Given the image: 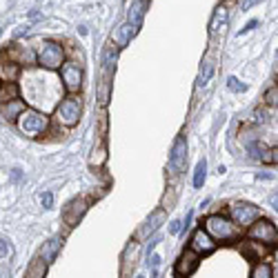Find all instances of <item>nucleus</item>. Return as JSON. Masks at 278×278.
I'll list each match as a JSON object with an SVG mask.
<instances>
[{
	"label": "nucleus",
	"instance_id": "f257e3e1",
	"mask_svg": "<svg viewBox=\"0 0 278 278\" xmlns=\"http://www.w3.org/2000/svg\"><path fill=\"white\" fill-rule=\"evenodd\" d=\"M16 122H18V129L29 138L38 136V133H43L47 129V116L40 114V111H34V109H25L23 114L16 118Z\"/></svg>",
	"mask_w": 278,
	"mask_h": 278
},
{
	"label": "nucleus",
	"instance_id": "f03ea898",
	"mask_svg": "<svg viewBox=\"0 0 278 278\" xmlns=\"http://www.w3.org/2000/svg\"><path fill=\"white\" fill-rule=\"evenodd\" d=\"M205 231H207L214 240H229L236 236V225L225 218V216L216 214L205 220Z\"/></svg>",
	"mask_w": 278,
	"mask_h": 278
},
{
	"label": "nucleus",
	"instance_id": "7ed1b4c3",
	"mask_svg": "<svg viewBox=\"0 0 278 278\" xmlns=\"http://www.w3.org/2000/svg\"><path fill=\"white\" fill-rule=\"evenodd\" d=\"M63 58H65V51L58 43L54 40H45L38 49V63L45 67V69H58L63 67Z\"/></svg>",
	"mask_w": 278,
	"mask_h": 278
},
{
	"label": "nucleus",
	"instance_id": "20e7f679",
	"mask_svg": "<svg viewBox=\"0 0 278 278\" xmlns=\"http://www.w3.org/2000/svg\"><path fill=\"white\" fill-rule=\"evenodd\" d=\"M56 118H58L60 125L74 127L80 118V100L78 98H65L60 102L58 109H56Z\"/></svg>",
	"mask_w": 278,
	"mask_h": 278
},
{
	"label": "nucleus",
	"instance_id": "39448f33",
	"mask_svg": "<svg viewBox=\"0 0 278 278\" xmlns=\"http://www.w3.org/2000/svg\"><path fill=\"white\" fill-rule=\"evenodd\" d=\"M249 238L258 240L262 245H271V243H276V227L269 220H258L256 225L249 227Z\"/></svg>",
	"mask_w": 278,
	"mask_h": 278
},
{
	"label": "nucleus",
	"instance_id": "423d86ee",
	"mask_svg": "<svg viewBox=\"0 0 278 278\" xmlns=\"http://www.w3.org/2000/svg\"><path fill=\"white\" fill-rule=\"evenodd\" d=\"M189 249H192L196 256L212 254V251L216 249V243H214V238L205 229H196L192 234V240H189Z\"/></svg>",
	"mask_w": 278,
	"mask_h": 278
},
{
	"label": "nucleus",
	"instance_id": "0eeeda50",
	"mask_svg": "<svg viewBox=\"0 0 278 278\" xmlns=\"http://www.w3.org/2000/svg\"><path fill=\"white\" fill-rule=\"evenodd\" d=\"M185 163H187V141L185 136H178L172 147V156H169V169L174 174H180L185 169Z\"/></svg>",
	"mask_w": 278,
	"mask_h": 278
},
{
	"label": "nucleus",
	"instance_id": "6e6552de",
	"mask_svg": "<svg viewBox=\"0 0 278 278\" xmlns=\"http://www.w3.org/2000/svg\"><path fill=\"white\" fill-rule=\"evenodd\" d=\"M229 214H231V218H234V223H238V225H251V223H256V218H258V209H256L254 205H247V203L231 205Z\"/></svg>",
	"mask_w": 278,
	"mask_h": 278
},
{
	"label": "nucleus",
	"instance_id": "1a4fd4ad",
	"mask_svg": "<svg viewBox=\"0 0 278 278\" xmlns=\"http://www.w3.org/2000/svg\"><path fill=\"white\" fill-rule=\"evenodd\" d=\"M60 76H63V82L69 91H78L82 87V69L80 65L76 63H65L60 67Z\"/></svg>",
	"mask_w": 278,
	"mask_h": 278
},
{
	"label": "nucleus",
	"instance_id": "9d476101",
	"mask_svg": "<svg viewBox=\"0 0 278 278\" xmlns=\"http://www.w3.org/2000/svg\"><path fill=\"white\" fill-rule=\"evenodd\" d=\"M227 23H229V12H227L225 5H220V7L214 9V16H212V20H209V34H212V36L225 34Z\"/></svg>",
	"mask_w": 278,
	"mask_h": 278
},
{
	"label": "nucleus",
	"instance_id": "9b49d317",
	"mask_svg": "<svg viewBox=\"0 0 278 278\" xmlns=\"http://www.w3.org/2000/svg\"><path fill=\"white\" fill-rule=\"evenodd\" d=\"M196 267H198V256L194 254L192 249H187V251H183V254H180V258L176 262V271H178L180 276L194 274V271H196Z\"/></svg>",
	"mask_w": 278,
	"mask_h": 278
},
{
	"label": "nucleus",
	"instance_id": "f8f14e48",
	"mask_svg": "<svg viewBox=\"0 0 278 278\" xmlns=\"http://www.w3.org/2000/svg\"><path fill=\"white\" fill-rule=\"evenodd\" d=\"M87 212V203L82 198L78 200H71L69 205H67V209H65V223L67 225H76L78 220L82 218V214Z\"/></svg>",
	"mask_w": 278,
	"mask_h": 278
},
{
	"label": "nucleus",
	"instance_id": "ddd939ff",
	"mask_svg": "<svg viewBox=\"0 0 278 278\" xmlns=\"http://www.w3.org/2000/svg\"><path fill=\"white\" fill-rule=\"evenodd\" d=\"M143 16H145V0H131L129 12H127V18H129L127 25H129L133 32L143 25Z\"/></svg>",
	"mask_w": 278,
	"mask_h": 278
},
{
	"label": "nucleus",
	"instance_id": "4468645a",
	"mask_svg": "<svg viewBox=\"0 0 278 278\" xmlns=\"http://www.w3.org/2000/svg\"><path fill=\"white\" fill-rule=\"evenodd\" d=\"M247 149H249L251 158H258V161H262V163H276V152L269 149V147H265L262 143H249Z\"/></svg>",
	"mask_w": 278,
	"mask_h": 278
},
{
	"label": "nucleus",
	"instance_id": "2eb2a0df",
	"mask_svg": "<svg viewBox=\"0 0 278 278\" xmlns=\"http://www.w3.org/2000/svg\"><path fill=\"white\" fill-rule=\"evenodd\" d=\"M23 111H25V102L18 100V98H12V100H7L3 105V114H5L7 120H16Z\"/></svg>",
	"mask_w": 278,
	"mask_h": 278
},
{
	"label": "nucleus",
	"instance_id": "dca6fc26",
	"mask_svg": "<svg viewBox=\"0 0 278 278\" xmlns=\"http://www.w3.org/2000/svg\"><path fill=\"white\" fill-rule=\"evenodd\" d=\"M131 36H133V29L125 23V25H120V27L116 29L111 38H114V45H118V47H125V45L131 40Z\"/></svg>",
	"mask_w": 278,
	"mask_h": 278
},
{
	"label": "nucleus",
	"instance_id": "f3484780",
	"mask_svg": "<svg viewBox=\"0 0 278 278\" xmlns=\"http://www.w3.org/2000/svg\"><path fill=\"white\" fill-rule=\"evenodd\" d=\"M60 245H63V238H51L47 245H45V249H43V258L45 262H49V260H54V256L58 254V249H60Z\"/></svg>",
	"mask_w": 278,
	"mask_h": 278
},
{
	"label": "nucleus",
	"instance_id": "a211bd4d",
	"mask_svg": "<svg viewBox=\"0 0 278 278\" xmlns=\"http://www.w3.org/2000/svg\"><path fill=\"white\" fill-rule=\"evenodd\" d=\"M45 274H47V262L43 258H36L27 269V278H45Z\"/></svg>",
	"mask_w": 278,
	"mask_h": 278
},
{
	"label": "nucleus",
	"instance_id": "6ab92c4d",
	"mask_svg": "<svg viewBox=\"0 0 278 278\" xmlns=\"http://www.w3.org/2000/svg\"><path fill=\"white\" fill-rule=\"evenodd\" d=\"M205 178H207V163H205V158L196 165V172H194V187L200 189L205 183Z\"/></svg>",
	"mask_w": 278,
	"mask_h": 278
},
{
	"label": "nucleus",
	"instance_id": "aec40b11",
	"mask_svg": "<svg viewBox=\"0 0 278 278\" xmlns=\"http://www.w3.org/2000/svg\"><path fill=\"white\" fill-rule=\"evenodd\" d=\"M163 218H165V214H163V212H154L152 216H149V220H147L145 229H143V234H152V231H156L158 227H161Z\"/></svg>",
	"mask_w": 278,
	"mask_h": 278
},
{
	"label": "nucleus",
	"instance_id": "412c9836",
	"mask_svg": "<svg viewBox=\"0 0 278 278\" xmlns=\"http://www.w3.org/2000/svg\"><path fill=\"white\" fill-rule=\"evenodd\" d=\"M251 278H274V271L267 262H258V265L251 269Z\"/></svg>",
	"mask_w": 278,
	"mask_h": 278
},
{
	"label": "nucleus",
	"instance_id": "4be33fe9",
	"mask_svg": "<svg viewBox=\"0 0 278 278\" xmlns=\"http://www.w3.org/2000/svg\"><path fill=\"white\" fill-rule=\"evenodd\" d=\"M212 74H214V63H212V60H207V63L203 65V71H200V76H198V85L200 87L207 85L209 78H212Z\"/></svg>",
	"mask_w": 278,
	"mask_h": 278
},
{
	"label": "nucleus",
	"instance_id": "5701e85b",
	"mask_svg": "<svg viewBox=\"0 0 278 278\" xmlns=\"http://www.w3.org/2000/svg\"><path fill=\"white\" fill-rule=\"evenodd\" d=\"M107 161V154H105V147H98V149H94V156H91V165H100Z\"/></svg>",
	"mask_w": 278,
	"mask_h": 278
},
{
	"label": "nucleus",
	"instance_id": "b1692460",
	"mask_svg": "<svg viewBox=\"0 0 278 278\" xmlns=\"http://www.w3.org/2000/svg\"><path fill=\"white\" fill-rule=\"evenodd\" d=\"M227 87L231 91H240V94H243V91H247V85L245 82H240L238 78H234V76H231V78L227 80Z\"/></svg>",
	"mask_w": 278,
	"mask_h": 278
},
{
	"label": "nucleus",
	"instance_id": "393cba45",
	"mask_svg": "<svg viewBox=\"0 0 278 278\" xmlns=\"http://www.w3.org/2000/svg\"><path fill=\"white\" fill-rule=\"evenodd\" d=\"M276 98H278V89H276V85H274V87H269V89H267L265 102H267V105H274L276 107Z\"/></svg>",
	"mask_w": 278,
	"mask_h": 278
},
{
	"label": "nucleus",
	"instance_id": "a878e982",
	"mask_svg": "<svg viewBox=\"0 0 278 278\" xmlns=\"http://www.w3.org/2000/svg\"><path fill=\"white\" fill-rule=\"evenodd\" d=\"M147 265H152V271H154V274H156L158 265H161V256H152V258L147 260Z\"/></svg>",
	"mask_w": 278,
	"mask_h": 278
},
{
	"label": "nucleus",
	"instance_id": "bb28decb",
	"mask_svg": "<svg viewBox=\"0 0 278 278\" xmlns=\"http://www.w3.org/2000/svg\"><path fill=\"white\" fill-rule=\"evenodd\" d=\"M180 227H183V223H180V220H172V225H169V231H172V234H178Z\"/></svg>",
	"mask_w": 278,
	"mask_h": 278
},
{
	"label": "nucleus",
	"instance_id": "cd10ccee",
	"mask_svg": "<svg viewBox=\"0 0 278 278\" xmlns=\"http://www.w3.org/2000/svg\"><path fill=\"white\" fill-rule=\"evenodd\" d=\"M7 254H9V245L5 240H0V258H5Z\"/></svg>",
	"mask_w": 278,
	"mask_h": 278
},
{
	"label": "nucleus",
	"instance_id": "c85d7f7f",
	"mask_svg": "<svg viewBox=\"0 0 278 278\" xmlns=\"http://www.w3.org/2000/svg\"><path fill=\"white\" fill-rule=\"evenodd\" d=\"M51 203H54V196H51V194H43V205H45V207H51Z\"/></svg>",
	"mask_w": 278,
	"mask_h": 278
},
{
	"label": "nucleus",
	"instance_id": "c756f323",
	"mask_svg": "<svg viewBox=\"0 0 278 278\" xmlns=\"http://www.w3.org/2000/svg\"><path fill=\"white\" fill-rule=\"evenodd\" d=\"M256 25H258V20H249V23H247V25H245V27H243V29H240V32H243V34H245V32H249V29H254V27H256Z\"/></svg>",
	"mask_w": 278,
	"mask_h": 278
},
{
	"label": "nucleus",
	"instance_id": "7c9ffc66",
	"mask_svg": "<svg viewBox=\"0 0 278 278\" xmlns=\"http://www.w3.org/2000/svg\"><path fill=\"white\" fill-rule=\"evenodd\" d=\"M254 3H256V0H245V3H243V9H249Z\"/></svg>",
	"mask_w": 278,
	"mask_h": 278
},
{
	"label": "nucleus",
	"instance_id": "2f4dec72",
	"mask_svg": "<svg viewBox=\"0 0 278 278\" xmlns=\"http://www.w3.org/2000/svg\"><path fill=\"white\" fill-rule=\"evenodd\" d=\"M0 278H7V274H5V271H0Z\"/></svg>",
	"mask_w": 278,
	"mask_h": 278
},
{
	"label": "nucleus",
	"instance_id": "473e14b6",
	"mask_svg": "<svg viewBox=\"0 0 278 278\" xmlns=\"http://www.w3.org/2000/svg\"><path fill=\"white\" fill-rule=\"evenodd\" d=\"M136 278H145V276H136Z\"/></svg>",
	"mask_w": 278,
	"mask_h": 278
}]
</instances>
